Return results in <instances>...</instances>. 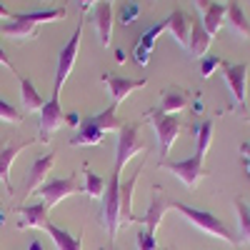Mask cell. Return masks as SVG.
<instances>
[{"label":"cell","instance_id":"cell-12","mask_svg":"<svg viewBox=\"0 0 250 250\" xmlns=\"http://www.w3.org/2000/svg\"><path fill=\"white\" fill-rule=\"evenodd\" d=\"M100 80L108 85V90H110V95H113V105H120V103L128 98L130 93H135L138 88H145V85H148V80H145V78L130 80V78L113 75V73H103Z\"/></svg>","mask_w":250,"mask_h":250},{"label":"cell","instance_id":"cell-44","mask_svg":"<svg viewBox=\"0 0 250 250\" xmlns=\"http://www.w3.org/2000/svg\"><path fill=\"white\" fill-rule=\"evenodd\" d=\"M150 3H153V0H150Z\"/></svg>","mask_w":250,"mask_h":250},{"label":"cell","instance_id":"cell-37","mask_svg":"<svg viewBox=\"0 0 250 250\" xmlns=\"http://www.w3.org/2000/svg\"><path fill=\"white\" fill-rule=\"evenodd\" d=\"M210 3H213V0H195V5H198V10H200V13H205Z\"/></svg>","mask_w":250,"mask_h":250},{"label":"cell","instance_id":"cell-4","mask_svg":"<svg viewBox=\"0 0 250 250\" xmlns=\"http://www.w3.org/2000/svg\"><path fill=\"white\" fill-rule=\"evenodd\" d=\"M145 118H148L153 123V128H155V135H158V153L163 160H168L170 155V148H173V143L178 140L180 130H183V120L175 118V115H163L158 108L148 110L145 113Z\"/></svg>","mask_w":250,"mask_h":250},{"label":"cell","instance_id":"cell-2","mask_svg":"<svg viewBox=\"0 0 250 250\" xmlns=\"http://www.w3.org/2000/svg\"><path fill=\"white\" fill-rule=\"evenodd\" d=\"M65 18V8H53V10H38V13H13L8 23L0 25L3 35L15 40H35L38 28L43 23H58Z\"/></svg>","mask_w":250,"mask_h":250},{"label":"cell","instance_id":"cell-10","mask_svg":"<svg viewBox=\"0 0 250 250\" xmlns=\"http://www.w3.org/2000/svg\"><path fill=\"white\" fill-rule=\"evenodd\" d=\"M160 168L173 173L180 183H185V188L195 190L203 178V155H190L185 160H160Z\"/></svg>","mask_w":250,"mask_h":250},{"label":"cell","instance_id":"cell-3","mask_svg":"<svg viewBox=\"0 0 250 250\" xmlns=\"http://www.w3.org/2000/svg\"><path fill=\"white\" fill-rule=\"evenodd\" d=\"M170 208H173V210H178L188 223H193L200 233L213 235V238H218V240H225V243H230V245H235V243H238V238H235L230 230H228V225H225L220 218H215L213 213H208V210H198V208L185 205V203H178V200H170Z\"/></svg>","mask_w":250,"mask_h":250},{"label":"cell","instance_id":"cell-33","mask_svg":"<svg viewBox=\"0 0 250 250\" xmlns=\"http://www.w3.org/2000/svg\"><path fill=\"white\" fill-rule=\"evenodd\" d=\"M135 240H138V250H158V240H155V235L145 233V230H140Z\"/></svg>","mask_w":250,"mask_h":250},{"label":"cell","instance_id":"cell-8","mask_svg":"<svg viewBox=\"0 0 250 250\" xmlns=\"http://www.w3.org/2000/svg\"><path fill=\"white\" fill-rule=\"evenodd\" d=\"M80 35H83V20L75 25L70 40L65 43V48L60 50L58 55V68H55V83H53V93H60V88L65 85V80L70 78L73 68H75V60H78V50H80Z\"/></svg>","mask_w":250,"mask_h":250},{"label":"cell","instance_id":"cell-41","mask_svg":"<svg viewBox=\"0 0 250 250\" xmlns=\"http://www.w3.org/2000/svg\"><path fill=\"white\" fill-rule=\"evenodd\" d=\"M115 60H118V62H125V53L118 50V53H115Z\"/></svg>","mask_w":250,"mask_h":250},{"label":"cell","instance_id":"cell-24","mask_svg":"<svg viewBox=\"0 0 250 250\" xmlns=\"http://www.w3.org/2000/svg\"><path fill=\"white\" fill-rule=\"evenodd\" d=\"M45 233L53 238V243H55L58 250H83V238L70 235L68 230L58 228L55 223H48V225H45Z\"/></svg>","mask_w":250,"mask_h":250},{"label":"cell","instance_id":"cell-5","mask_svg":"<svg viewBox=\"0 0 250 250\" xmlns=\"http://www.w3.org/2000/svg\"><path fill=\"white\" fill-rule=\"evenodd\" d=\"M100 223L105 225V230L110 235V240L118 238L120 233V173H110L108 178V188L103 193V215Z\"/></svg>","mask_w":250,"mask_h":250},{"label":"cell","instance_id":"cell-29","mask_svg":"<svg viewBox=\"0 0 250 250\" xmlns=\"http://www.w3.org/2000/svg\"><path fill=\"white\" fill-rule=\"evenodd\" d=\"M235 213H238V243H248L250 245V205H245L243 200H235Z\"/></svg>","mask_w":250,"mask_h":250},{"label":"cell","instance_id":"cell-7","mask_svg":"<svg viewBox=\"0 0 250 250\" xmlns=\"http://www.w3.org/2000/svg\"><path fill=\"white\" fill-rule=\"evenodd\" d=\"M223 80L228 83V88L233 93V103L245 113L248 118V65L245 62H220Z\"/></svg>","mask_w":250,"mask_h":250},{"label":"cell","instance_id":"cell-31","mask_svg":"<svg viewBox=\"0 0 250 250\" xmlns=\"http://www.w3.org/2000/svg\"><path fill=\"white\" fill-rule=\"evenodd\" d=\"M0 120H5L10 125H20L23 123V115H20V110L15 105H10L8 100H0Z\"/></svg>","mask_w":250,"mask_h":250},{"label":"cell","instance_id":"cell-17","mask_svg":"<svg viewBox=\"0 0 250 250\" xmlns=\"http://www.w3.org/2000/svg\"><path fill=\"white\" fill-rule=\"evenodd\" d=\"M143 168L145 165H138V170L128 180H120V228H128L130 223L138 220L133 215V190H135V183H138V175L143 173Z\"/></svg>","mask_w":250,"mask_h":250},{"label":"cell","instance_id":"cell-22","mask_svg":"<svg viewBox=\"0 0 250 250\" xmlns=\"http://www.w3.org/2000/svg\"><path fill=\"white\" fill-rule=\"evenodd\" d=\"M160 33H165V25H163V23L153 25L150 30H145V33L140 35L138 45H135V62H138V65H148V62H150V53H153V48H155V40H158Z\"/></svg>","mask_w":250,"mask_h":250},{"label":"cell","instance_id":"cell-18","mask_svg":"<svg viewBox=\"0 0 250 250\" xmlns=\"http://www.w3.org/2000/svg\"><path fill=\"white\" fill-rule=\"evenodd\" d=\"M38 140V138H35ZM35 140H25V143H8V145H0V183L8 188V193L13 195V183H10V168L15 158L23 153L28 145H33Z\"/></svg>","mask_w":250,"mask_h":250},{"label":"cell","instance_id":"cell-15","mask_svg":"<svg viewBox=\"0 0 250 250\" xmlns=\"http://www.w3.org/2000/svg\"><path fill=\"white\" fill-rule=\"evenodd\" d=\"M53 165H55V153H48V155H38L30 165V170H28V178L23 183V195H30L35 193L40 185H43L48 180V173L53 170Z\"/></svg>","mask_w":250,"mask_h":250},{"label":"cell","instance_id":"cell-21","mask_svg":"<svg viewBox=\"0 0 250 250\" xmlns=\"http://www.w3.org/2000/svg\"><path fill=\"white\" fill-rule=\"evenodd\" d=\"M225 23H228V28H230L235 35L250 40V20L245 18V13H243L238 0H230V3L225 5Z\"/></svg>","mask_w":250,"mask_h":250},{"label":"cell","instance_id":"cell-23","mask_svg":"<svg viewBox=\"0 0 250 250\" xmlns=\"http://www.w3.org/2000/svg\"><path fill=\"white\" fill-rule=\"evenodd\" d=\"M20 100H23V110L25 113H40L43 105H45V100L40 98V93L35 90L33 80L25 78V75H20Z\"/></svg>","mask_w":250,"mask_h":250},{"label":"cell","instance_id":"cell-11","mask_svg":"<svg viewBox=\"0 0 250 250\" xmlns=\"http://www.w3.org/2000/svg\"><path fill=\"white\" fill-rule=\"evenodd\" d=\"M65 125V113L60 108V93H53V98L40 110V125H38V140L48 143L55 130H60Z\"/></svg>","mask_w":250,"mask_h":250},{"label":"cell","instance_id":"cell-32","mask_svg":"<svg viewBox=\"0 0 250 250\" xmlns=\"http://www.w3.org/2000/svg\"><path fill=\"white\" fill-rule=\"evenodd\" d=\"M220 58H215V55H205V58H200V75L203 78H210L218 68H220Z\"/></svg>","mask_w":250,"mask_h":250},{"label":"cell","instance_id":"cell-28","mask_svg":"<svg viewBox=\"0 0 250 250\" xmlns=\"http://www.w3.org/2000/svg\"><path fill=\"white\" fill-rule=\"evenodd\" d=\"M210 143H213V120H203L195 128V155L205 158Z\"/></svg>","mask_w":250,"mask_h":250},{"label":"cell","instance_id":"cell-1","mask_svg":"<svg viewBox=\"0 0 250 250\" xmlns=\"http://www.w3.org/2000/svg\"><path fill=\"white\" fill-rule=\"evenodd\" d=\"M118 105H110L98 113V115H85L80 123V128L75 130V135L70 138V145L73 148H93V145L103 143L105 133H118L123 128V123L118 120Z\"/></svg>","mask_w":250,"mask_h":250},{"label":"cell","instance_id":"cell-9","mask_svg":"<svg viewBox=\"0 0 250 250\" xmlns=\"http://www.w3.org/2000/svg\"><path fill=\"white\" fill-rule=\"evenodd\" d=\"M83 193V185L78 180V175H70V178H53V180H45L43 185L38 188V195L43 198V203L48 208L58 205L60 200H65L70 195H78Z\"/></svg>","mask_w":250,"mask_h":250},{"label":"cell","instance_id":"cell-14","mask_svg":"<svg viewBox=\"0 0 250 250\" xmlns=\"http://www.w3.org/2000/svg\"><path fill=\"white\" fill-rule=\"evenodd\" d=\"M18 230H45V225L50 223V208L45 203L38 205H23L18 208Z\"/></svg>","mask_w":250,"mask_h":250},{"label":"cell","instance_id":"cell-30","mask_svg":"<svg viewBox=\"0 0 250 250\" xmlns=\"http://www.w3.org/2000/svg\"><path fill=\"white\" fill-rule=\"evenodd\" d=\"M138 15H140V5L133 3V0H125V3L120 5V10H118L120 25H133L135 20H138Z\"/></svg>","mask_w":250,"mask_h":250},{"label":"cell","instance_id":"cell-26","mask_svg":"<svg viewBox=\"0 0 250 250\" xmlns=\"http://www.w3.org/2000/svg\"><path fill=\"white\" fill-rule=\"evenodd\" d=\"M185 108H188V93H183V90H163L160 108H158L163 115H175Z\"/></svg>","mask_w":250,"mask_h":250},{"label":"cell","instance_id":"cell-20","mask_svg":"<svg viewBox=\"0 0 250 250\" xmlns=\"http://www.w3.org/2000/svg\"><path fill=\"white\" fill-rule=\"evenodd\" d=\"M210 43H213V38L208 35V30L203 28V20L200 18H190V43H188V53H190V58H195V60L205 58Z\"/></svg>","mask_w":250,"mask_h":250},{"label":"cell","instance_id":"cell-25","mask_svg":"<svg viewBox=\"0 0 250 250\" xmlns=\"http://www.w3.org/2000/svg\"><path fill=\"white\" fill-rule=\"evenodd\" d=\"M223 23H225V5L223 3H213L208 5V10L203 13V28L208 30V35H218L220 33V28H223Z\"/></svg>","mask_w":250,"mask_h":250},{"label":"cell","instance_id":"cell-38","mask_svg":"<svg viewBox=\"0 0 250 250\" xmlns=\"http://www.w3.org/2000/svg\"><path fill=\"white\" fill-rule=\"evenodd\" d=\"M240 153H243V158H245V160H250V140L240 145Z\"/></svg>","mask_w":250,"mask_h":250},{"label":"cell","instance_id":"cell-19","mask_svg":"<svg viewBox=\"0 0 250 250\" xmlns=\"http://www.w3.org/2000/svg\"><path fill=\"white\" fill-rule=\"evenodd\" d=\"M163 25H165V30L175 38V43L180 48H188V43H190V15H188L185 10L175 8L168 20H163Z\"/></svg>","mask_w":250,"mask_h":250},{"label":"cell","instance_id":"cell-6","mask_svg":"<svg viewBox=\"0 0 250 250\" xmlns=\"http://www.w3.org/2000/svg\"><path fill=\"white\" fill-rule=\"evenodd\" d=\"M140 128H138V123H125L123 128L118 130V145H115V173L123 175V168H125V163H128L133 155L138 153H145V143L140 140Z\"/></svg>","mask_w":250,"mask_h":250},{"label":"cell","instance_id":"cell-36","mask_svg":"<svg viewBox=\"0 0 250 250\" xmlns=\"http://www.w3.org/2000/svg\"><path fill=\"white\" fill-rule=\"evenodd\" d=\"M0 65H5V68H10V70H13V62H10V58L5 55V50H3V48H0Z\"/></svg>","mask_w":250,"mask_h":250},{"label":"cell","instance_id":"cell-39","mask_svg":"<svg viewBox=\"0 0 250 250\" xmlns=\"http://www.w3.org/2000/svg\"><path fill=\"white\" fill-rule=\"evenodd\" d=\"M28 250H45V248H43V243H40V240H30V248Z\"/></svg>","mask_w":250,"mask_h":250},{"label":"cell","instance_id":"cell-27","mask_svg":"<svg viewBox=\"0 0 250 250\" xmlns=\"http://www.w3.org/2000/svg\"><path fill=\"white\" fill-rule=\"evenodd\" d=\"M105 188H108V180L93 173L90 168H83V193H85L90 200L95 198H103V193H105Z\"/></svg>","mask_w":250,"mask_h":250},{"label":"cell","instance_id":"cell-42","mask_svg":"<svg viewBox=\"0 0 250 250\" xmlns=\"http://www.w3.org/2000/svg\"><path fill=\"white\" fill-rule=\"evenodd\" d=\"M3 223H5V213H3V210H0V225H3Z\"/></svg>","mask_w":250,"mask_h":250},{"label":"cell","instance_id":"cell-35","mask_svg":"<svg viewBox=\"0 0 250 250\" xmlns=\"http://www.w3.org/2000/svg\"><path fill=\"white\" fill-rule=\"evenodd\" d=\"M98 3H100V0H78V5H80L83 13H88V10H90L93 5H98Z\"/></svg>","mask_w":250,"mask_h":250},{"label":"cell","instance_id":"cell-16","mask_svg":"<svg viewBox=\"0 0 250 250\" xmlns=\"http://www.w3.org/2000/svg\"><path fill=\"white\" fill-rule=\"evenodd\" d=\"M90 23H93L95 30H98L100 45L108 48L110 40H113V5H110V0H100V3L93 8Z\"/></svg>","mask_w":250,"mask_h":250},{"label":"cell","instance_id":"cell-43","mask_svg":"<svg viewBox=\"0 0 250 250\" xmlns=\"http://www.w3.org/2000/svg\"><path fill=\"white\" fill-rule=\"evenodd\" d=\"M245 168H248V173H250V160H248V163H245Z\"/></svg>","mask_w":250,"mask_h":250},{"label":"cell","instance_id":"cell-13","mask_svg":"<svg viewBox=\"0 0 250 250\" xmlns=\"http://www.w3.org/2000/svg\"><path fill=\"white\" fill-rule=\"evenodd\" d=\"M170 210V200L163 195L160 188H153V198H150V205H148V210H145V215L140 218V223L145 225V233H150L155 235L158 233V228L165 218V213Z\"/></svg>","mask_w":250,"mask_h":250},{"label":"cell","instance_id":"cell-34","mask_svg":"<svg viewBox=\"0 0 250 250\" xmlns=\"http://www.w3.org/2000/svg\"><path fill=\"white\" fill-rule=\"evenodd\" d=\"M65 123H68V125H73V128H80L83 118H80L78 113H68V115H65Z\"/></svg>","mask_w":250,"mask_h":250},{"label":"cell","instance_id":"cell-40","mask_svg":"<svg viewBox=\"0 0 250 250\" xmlns=\"http://www.w3.org/2000/svg\"><path fill=\"white\" fill-rule=\"evenodd\" d=\"M0 18H13V13H10V10L3 5V3H0Z\"/></svg>","mask_w":250,"mask_h":250}]
</instances>
